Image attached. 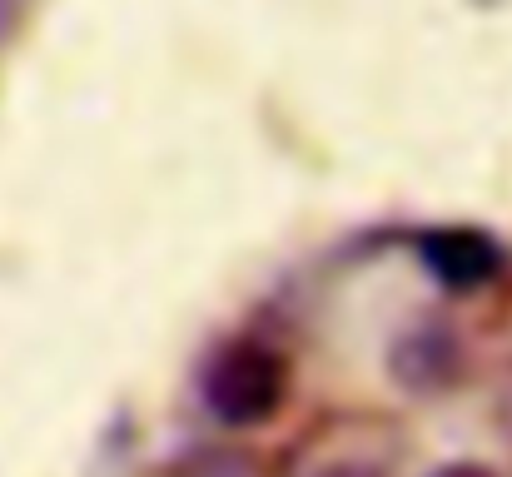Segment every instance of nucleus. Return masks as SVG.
I'll return each instance as SVG.
<instances>
[{"instance_id":"1","label":"nucleus","mask_w":512,"mask_h":477,"mask_svg":"<svg viewBox=\"0 0 512 477\" xmlns=\"http://www.w3.org/2000/svg\"><path fill=\"white\" fill-rule=\"evenodd\" d=\"M199 398L224 428H264L289 403V358L254 333H239L214 348L199 373Z\"/></svg>"},{"instance_id":"2","label":"nucleus","mask_w":512,"mask_h":477,"mask_svg":"<svg viewBox=\"0 0 512 477\" xmlns=\"http://www.w3.org/2000/svg\"><path fill=\"white\" fill-rule=\"evenodd\" d=\"M418 259L453 294L483 289L503 274V244L473 224H438V229L418 234Z\"/></svg>"},{"instance_id":"3","label":"nucleus","mask_w":512,"mask_h":477,"mask_svg":"<svg viewBox=\"0 0 512 477\" xmlns=\"http://www.w3.org/2000/svg\"><path fill=\"white\" fill-rule=\"evenodd\" d=\"M428 477H503V473H498V468H488V463L463 458V463H443V468H433Z\"/></svg>"},{"instance_id":"4","label":"nucleus","mask_w":512,"mask_h":477,"mask_svg":"<svg viewBox=\"0 0 512 477\" xmlns=\"http://www.w3.org/2000/svg\"><path fill=\"white\" fill-rule=\"evenodd\" d=\"M314 477H378L373 468H363V463H334V468H324V473Z\"/></svg>"}]
</instances>
